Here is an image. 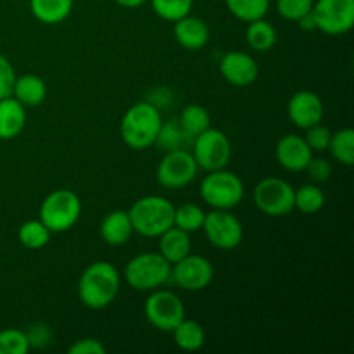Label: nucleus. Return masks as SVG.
I'll use <instances>...</instances> for the list:
<instances>
[{
  "mask_svg": "<svg viewBox=\"0 0 354 354\" xmlns=\"http://www.w3.org/2000/svg\"><path fill=\"white\" fill-rule=\"evenodd\" d=\"M120 272L107 261L92 263L78 280V297L90 310H104L120 294Z\"/></svg>",
  "mask_w": 354,
  "mask_h": 354,
  "instance_id": "obj_1",
  "label": "nucleus"
},
{
  "mask_svg": "<svg viewBox=\"0 0 354 354\" xmlns=\"http://www.w3.org/2000/svg\"><path fill=\"white\" fill-rule=\"evenodd\" d=\"M161 124V111L158 106L147 100L137 102L121 118V140L133 151H144L156 144Z\"/></svg>",
  "mask_w": 354,
  "mask_h": 354,
  "instance_id": "obj_2",
  "label": "nucleus"
},
{
  "mask_svg": "<svg viewBox=\"0 0 354 354\" xmlns=\"http://www.w3.org/2000/svg\"><path fill=\"white\" fill-rule=\"evenodd\" d=\"M128 214L135 234L154 239L173 227L175 206L162 196H145L135 201Z\"/></svg>",
  "mask_w": 354,
  "mask_h": 354,
  "instance_id": "obj_3",
  "label": "nucleus"
},
{
  "mask_svg": "<svg viewBox=\"0 0 354 354\" xmlns=\"http://www.w3.org/2000/svg\"><path fill=\"white\" fill-rule=\"evenodd\" d=\"M40 221L52 232L62 234L78 223L82 216V201L69 189H57L48 194L40 204Z\"/></svg>",
  "mask_w": 354,
  "mask_h": 354,
  "instance_id": "obj_4",
  "label": "nucleus"
},
{
  "mask_svg": "<svg viewBox=\"0 0 354 354\" xmlns=\"http://www.w3.org/2000/svg\"><path fill=\"white\" fill-rule=\"evenodd\" d=\"M124 280L131 289L152 292L171 280V265L159 252H142L128 261Z\"/></svg>",
  "mask_w": 354,
  "mask_h": 354,
  "instance_id": "obj_5",
  "label": "nucleus"
},
{
  "mask_svg": "<svg viewBox=\"0 0 354 354\" xmlns=\"http://www.w3.org/2000/svg\"><path fill=\"white\" fill-rule=\"evenodd\" d=\"M201 197L213 209H234L244 199V182L225 168L207 171L201 183Z\"/></svg>",
  "mask_w": 354,
  "mask_h": 354,
  "instance_id": "obj_6",
  "label": "nucleus"
},
{
  "mask_svg": "<svg viewBox=\"0 0 354 354\" xmlns=\"http://www.w3.org/2000/svg\"><path fill=\"white\" fill-rule=\"evenodd\" d=\"M192 156L197 166L206 171L227 168L232 158L230 138L216 128H207L192 140Z\"/></svg>",
  "mask_w": 354,
  "mask_h": 354,
  "instance_id": "obj_7",
  "label": "nucleus"
},
{
  "mask_svg": "<svg viewBox=\"0 0 354 354\" xmlns=\"http://www.w3.org/2000/svg\"><path fill=\"white\" fill-rule=\"evenodd\" d=\"M294 187L283 178L268 176L252 190L256 207L266 216H286L294 209Z\"/></svg>",
  "mask_w": 354,
  "mask_h": 354,
  "instance_id": "obj_8",
  "label": "nucleus"
},
{
  "mask_svg": "<svg viewBox=\"0 0 354 354\" xmlns=\"http://www.w3.org/2000/svg\"><path fill=\"white\" fill-rule=\"evenodd\" d=\"M144 313L149 324L161 332H173L185 318L182 299L171 290L156 289L144 304Z\"/></svg>",
  "mask_w": 354,
  "mask_h": 354,
  "instance_id": "obj_9",
  "label": "nucleus"
},
{
  "mask_svg": "<svg viewBox=\"0 0 354 354\" xmlns=\"http://www.w3.org/2000/svg\"><path fill=\"white\" fill-rule=\"evenodd\" d=\"M203 230L209 244L221 251L237 249L244 239V227L230 209H213L206 213Z\"/></svg>",
  "mask_w": 354,
  "mask_h": 354,
  "instance_id": "obj_10",
  "label": "nucleus"
},
{
  "mask_svg": "<svg viewBox=\"0 0 354 354\" xmlns=\"http://www.w3.org/2000/svg\"><path fill=\"white\" fill-rule=\"evenodd\" d=\"M197 171H199V166L192 152L187 149H176V151L166 152L165 158L161 159L156 169V178L159 185L165 189L178 190L192 183Z\"/></svg>",
  "mask_w": 354,
  "mask_h": 354,
  "instance_id": "obj_11",
  "label": "nucleus"
},
{
  "mask_svg": "<svg viewBox=\"0 0 354 354\" xmlns=\"http://www.w3.org/2000/svg\"><path fill=\"white\" fill-rule=\"evenodd\" d=\"M317 30L344 35L354 26V0H317L313 3Z\"/></svg>",
  "mask_w": 354,
  "mask_h": 354,
  "instance_id": "obj_12",
  "label": "nucleus"
},
{
  "mask_svg": "<svg viewBox=\"0 0 354 354\" xmlns=\"http://www.w3.org/2000/svg\"><path fill=\"white\" fill-rule=\"evenodd\" d=\"M214 275L209 259L199 254H187L171 265V280L183 290L197 292L206 289Z\"/></svg>",
  "mask_w": 354,
  "mask_h": 354,
  "instance_id": "obj_13",
  "label": "nucleus"
},
{
  "mask_svg": "<svg viewBox=\"0 0 354 354\" xmlns=\"http://www.w3.org/2000/svg\"><path fill=\"white\" fill-rule=\"evenodd\" d=\"M287 114H289V120L297 128L306 130V128L313 127V124L322 123L325 107L317 93L311 92V90H299V92H296L289 99Z\"/></svg>",
  "mask_w": 354,
  "mask_h": 354,
  "instance_id": "obj_14",
  "label": "nucleus"
},
{
  "mask_svg": "<svg viewBox=\"0 0 354 354\" xmlns=\"http://www.w3.org/2000/svg\"><path fill=\"white\" fill-rule=\"evenodd\" d=\"M220 73L230 85L249 86L258 80L259 66L252 55L241 50H232L221 57Z\"/></svg>",
  "mask_w": 354,
  "mask_h": 354,
  "instance_id": "obj_15",
  "label": "nucleus"
},
{
  "mask_svg": "<svg viewBox=\"0 0 354 354\" xmlns=\"http://www.w3.org/2000/svg\"><path fill=\"white\" fill-rule=\"evenodd\" d=\"M275 158L279 165L287 171H304L308 162L313 158V151L306 144L304 137L286 135L277 144Z\"/></svg>",
  "mask_w": 354,
  "mask_h": 354,
  "instance_id": "obj_16",
  "label": "nucleus"
},
{
  "mask_svg": "<svg viewBox=\"0 0 354 354\" xmlns=\"http://www.w3.org/2000/svg\"><path fill=\"white\" fill-rule=\"evenodd\" d=\"M173 33H175L180 47H183L185 50H201L209 41V26L206 24V21L190 16V14L175 21Z\"/></svg>",
  "mask_w": 354,
  "mask_h": 354,
  "instance_id": "obj_17",
  "label": "nucleus"
},
{
  "mask_svg": "<svg viewBox=\"0 0 354 354\" xmlns=\"http://www.w3.org/2000/svg\"><path fill=\"white\" fill-rule=\"evenodd\" d=\"M100 237L106 244L113 248L124 245L133 235V225H131L128 211L116 209L111 211L102 221H100Z\"/></svg>",
  "mask_w": 354,
  "mask_h": 354,
  "instance_id": "obj_18",
  "label": "nucleus"
},
{
  "mask_svg": "<svg viewBox=\"0 0 354 354\" xmlns=\"http://www.w3.org/2000/svg\"><path fill=\"white\" fill-rule=\"evenodd\" d=\"M26 127V107L12 95L0 99V140L19 137Z\"/></svg>",
  "mask_w": 354,
  "mask_h": 354,
  "instance_id": "obj_19",
  "label": "nucleus"
},
{
  "mask_svg": "<svg viewBox=\"0 0 354 354\" xmlns=\"http://www.w3.org/2000/svg\"><path fill=\"white\" fill-rule=\"evenodd\" d=\"M159 254L169 263V265H175L176 261H180L182 258H185L187 254H190V249H192V239H190L189 232L182 230V228L175 227L165 232V234L159 235Z\"/></svg>",
  "mask_w": 354,
  "mask_h": 354,
  "instance_id": "obj_20",
  "label": "nucleus"
},
{
  "mask_svg": "<svg viewBox=\"0 0 354 354\" xmlns=\"http://www.w3.org/2000/svg\"><path fill=\"white\" fill-rule=\"evenodd\" d=\"M12 97L24 107H37L47 99V83L33 73L16 76Z\"/></svg>",
  "mask_w": 354,
  "mask_h": 354,
  "instance_id": "obj_21",
  "label": "nucleus"
},
{
  "mask_svg": "<svg viewBox=\"0 0 354 354\" xmlns=\"http://www.w3.org/2000/svg\"><path fill=\"white\" fill-rule=\"evenodd\" d=\"M30 10L40 23L59 24L71 14L73 0H30Z\"/></svg>",
  "mask_w": 354,
  "mask_h": 354,
  "instance_id": "obj_22",
  "label": "nucleus"
},
{
  "mask_svg": "<svg viewBox=\"0 0 354 354\" xmlns=\"http://www.w3.org/2000/svg\"><path fill=\"white\" fill-rule=\"evenodd\" d=\"M173 337H175V344L178 346L182 351H199L206 342V334L199 322L187 320L183 318L173 330Z\"/></svg>",
  "mask_w": 354,
  "mask_h": 354,
  "instance_id": "obj_23",
  "label": "nucleus"
},
{
  "mask_svg": "<svg viewBox=\"0 0 354 354\" xmlns=\"http://www.w3.org/2000/svg\"><path fill=\"white\" fill-rule=\"evenodd\" d=\"M245 40L248 45L256 52H268L275 47L277 44V30L272 23L261 19L251 21L245 30Z\"/></svg>",
  "mask_w": 354,
  "mask_h": 354,
  "instance_id": "obj_24",
  "label": "nucleus"
},
{
  "mask_svg": "<svg viewBox=\"0 0 354 354\" xmlns=\"http://www.w3.org/2000/svg\"><path fill=\"white\" fill-rule=\"evenodd\" d=\"M178 123L183 128V131L194 140L197 135L211 127V118L206 107L199 106V104H190V106L183 107Z\"/></svg>",
  "mask_w": 354,
  "mask_h": 354,
  "instance_id": "obj_25",
  "label": "nucleus"
},
{
  "mask_svg": "<svg viewBox=\"0 0 354 354\" xmlns=\"http://www.w3.org/2000/svg\"><path fill=\"white\" fill-rule=\"evenodd\" d=\"M327 151H330L332 158L344 166L354 165V130L353 128H342L335 131L330 137Z\"/></svg>",
  "mask_w": 354,
  "mask_h": 354,
  "instance_id": "obj_26",
  "label": "nucleus"
},
{
  "mask_svg": "<svg viewBox=\"0 0 354 354\" xmlns=\"http://www.w3.org/2000/svg\"><path fill=\"white\" fill-rule=\"evenodd\" d=\"M52 232L40 220H28L17 230V239L26 249H44L50 241Z\"/></svg>",
  "mask_w": 354,
  "mask_h": 354,
  "instance_id": "obj_27",
  "label": "nucleus"
},
{
  "mask_svg": "<svg viewBox=\"0 0 354 354\" xmlns=\"http://www.w3.org/2000/svg\"><path fill=\"white\" fill-rule=\"evenodd\" d=\"M325 206V194L320 187L308 183L299 190H294V209L304 214H315Z\"/></svg>",
  "mask_w": 354,
  "mask_h": 354,
  "instance_id": "obj_28",
  "label": "nucleus"
},
{
  "mask_svg": "<svg viewBox=\"0 0 354 354\" xmlns=\"http://www.w3.org/2000/svg\"><path fill=\"white\" fill-rule=\"evenodd\" d=\"M227 9L244 23L261 19L270 9V0H225Z\"/></svg>",
  "mask_w": 354,
  "mask_h": 354,
  "instance_id": "obj_29",
  "label": "nucleus"
},
{
  "mask_svg": "<svg viewBox=\"0 0 354 354\" xmlns=\"http://www.w3.org/2000/svg\"><path fill=\"white\" fill-rule=\"evenodd\" d=\"M204 218H206V211L197 204H182V206L175 207V218H173V225L182 230L194 234L203 228Z\"/></svg>",
  "mask_w": 354,
  "mask_h": 354,
  "instance_id": "obj_30",
  "label": "nucleus"
},
{
  "mask_svg": "<svg viewBox=\"0 0 354 354\" xmlns=\"http://www.w3.org/2000/svg\"><path fill=\"white\" fill-rule=\"evenodd\" d=\"M149 2H151L152 10L161 19L169 21V23L189 16L194 7V0H149Z\"/></svg>",
  "mask_w": 354,
  "mask_h": 354,
  "instance_id": "obj_31",
  "label": "nucleus"
},
{
  "mask_svg": "<svg viewBox=\"0 0 354 354\" xmlns=\"http://www.w3.org/2000/svg\"><path fill=\"white\" fill-rule=\"evenodd\" d=\"M192 142V138L183 131V128L180 127V123H162L161 130H159L158 140L156 144L159 147L165 149L166 152L176 151V149H187V144Z\"/></svg>",
  "mask_w": 354,
  "mask_h": 354,
  "instance_id": "obj_32",
  "label": "nucleus"
},
{
  "mask_svg": "<svg viewBox=\"0 0 354 354\" xmlns=\"http://www.w3.org/2000/svg\"><path fill=\"white\" fill-rule=\"evenodd\" d=\"M30 349V341L24 330L19 328L0 330V354H28Z\"/></svg>",
  "mask_w": 354,
  "mask_h": 354,
  "instance_id": "obj_33",
  "label": "nucleus"
},
{
  "mask_svg": "<svg viewBox=\"0 0 354 354\" xmlns=\"http://www.w3.org/2000/svg\"><path fill=\"white\" fill-rule=\"evenodd\" d=\"M315 0H277V10L287 21H297L313 10Z\"/></svg>",
  "mask_w": 354,
  "mask_h": 354,
  "instance_id": "obj_34",
  "label": "nucleus"
},
{
  "mask_svg": "<svg viewBox=\"0 0 354 354\" xmlns=\"http://www.w3.org/2000/svg\"><path fill=\"white\" fill-rule=\"evenodd\" d=\"M332 131L328 130L327 127H324L322 123L313 124V127L306 128V144L310 145V149L313 152H324L328 149V144H330Z\"/></svg>",
  "mask_w": 354,
  "mask_h": 354,
  "instance_id": "obj_35",
  "label": "nucleus"
},
{
  "mask_svg": "<svg viewBox=\"0 0 354 354\" xmlns=\"http://www.w3.org/2000/svg\"><path fill=\"white\" fill-rule=\"evenodd\" d=\"M16 71L6 55L0 54V99L12 95L14 82H16Z\"/></svg>",
  "mask_w": 354,
  "mask_h": 354,
  "instance_id": "obj_36",
  "label": "nucleus"
},
{
  "mask_svg": "<svg viewBox=\"0 0 354 354\" xmlns=\"http://www.w3.org/2000/svg\"><path fill=\"white\" fill-rule=\"evenodd\" d=\"M304 171L308 173V176H310L313 182H327L332 175V165L327 159L311 158V161L308 162Z\"/></svg>",
  "mask_w": 354,
  "mask_h": 354,
  "instance_id": "obj_37",
  "label": "nucleus"
},
{
  "mask_svg": "<svg viewBox=\"0 0 354 354\" xmlns=\"http://www.w3.org/2000/svg\"><path fill=\"white\" fill-rule=\"evenodd\" d=\"M28 341H30V348H45V346L50 344L52 339V332L50 328L47 327L45 324H37L26 332Z\"/></svg>",
  "mask_w": 354,
  "mask_h": 354,
  "instance_id": "obj_38",
  "label": "nucleus"
},
{
  "mask_svg": "<svg viewBox=\"0 0 354 354\" xmlns=\"http://www.w3.org/2000/svg\"><path fill=\"white\" fill-rule=\"evenodd\" d=\"M69 354H106V346L97 339H80L69 348Z\"/></svg>",
  "mask_w": 354,
  "mask_h": 354,
  "instance_id": "obj_39",
  "label": "nucleus"
},
{
  "mask_svg": "<svg viewBox=\"0 0 354 354\" xmlns=\"http://www.w3.org/2000/svg\"><path fill=\"white\" fill-rule=\"evenodd\" d=\"M297 24H299L301 30H304V31H313V30H317V23H315L313 10H311V12H308L306 16L301 17V19L297 21Z\"/></svg>",
  "mask_w": 354,
  "mask_h": 354,
  "instance_id": "obj_40",
  "label": "nucleus"
},
{
  "mask_svg": "<svg viewBox=\"0 0 354 354\" xmlns=\"http://www.w3.org/2000/svg\"><path fill=\"white\" fill-rule=\"evenodd\" d=\"M114 2H116L118 6L124 7V9H137V7L144 6L147 0H114Z\"/></svg>",
  "mask_w": 354,
  "mask_h": 354,
  "instance_id": "obj_41",
  "label": "nucleus"
}]
</instances>
